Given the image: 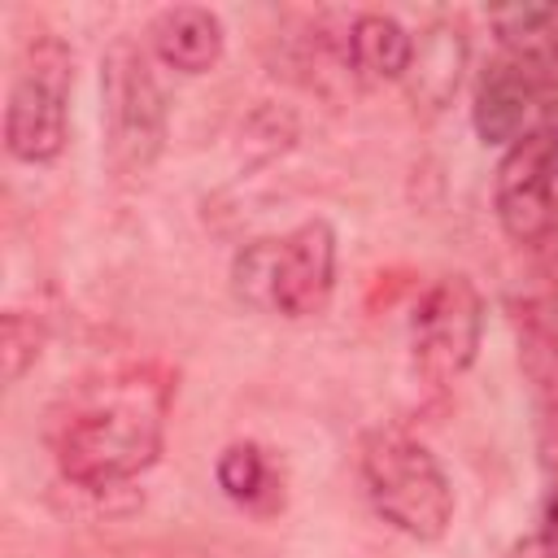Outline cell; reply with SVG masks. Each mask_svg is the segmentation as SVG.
Returning a JSON list of instances; mask_svg holds the SVG:
<instances>
[{
    "mask_svg": "<svg viewBox=\"0 0 558 558\" xmlns=\"http://www.w3.org/2000/svg\"><path fill=\"white\" fill-rule=\"evenodd\" d=\"M545 541L558 545V480H554L549 493H545Z\"/></svg>",
    "mask_w": 558,
    "mask_h": 558,
    "instance_id": "9a60e30c",
    "label": "cell"
},
{
    "mask_svg": "<svg viewBox=\"0 0 558 558\" xmlns=\"http://www.w3.org/2000/svg\"><path fill=\"white\" fill-rule=\"evenodd\" d=\"M484 336V296L466 275H440L414 305L410 349L427 384L449 388L480 353Z\"/></svg>",
    "mask_w": 558,
    "mask_h": 558,
    "instance_id": "8992f818",
    "label": "cell"
},
{
    "mask_svg": "<svg viewBox=\"0 0 558 558\" xmlns=\"http://www.w3.org/2000/svg\"><path fill=\"white\" fill-rule=\"evenodd\" d=\"M344 52H349V65L371 78V83H392V78H405L410 74V61H414V39L410 31L392 17V13H357L349 22V35H344Z\"/></svg>",
    "mask_w": 558,
    "mask_h": 558,
    "instance_id": "8fae6325",
    "label": "cell"
},
{
    "mask_svg": "<svg viewBox=\"0 0 558 558\" xmlns=\"http://www.w3.org/2000/svg\"><path fill=\"white\" fill-rule=\"evenodd\" d=\"M549 157H554V170H558V131H549Z\"/></svg>",
    "mask_w": 558,
    "mask_h": 558,
    "instance_id": "e0dca14e",
    "label": "cell"
},
{
    "mask_svg": "<svg viewBox=\"0 0 558 558\" xmlns=\"http://www.w3.org/2000/svg\"><path fill=\"white\" fill-rule=\"evenodd\" d=\"M148 39H153V52L170 70L205 74V70L218 65L227 31H222V17L214 9H205V4H170V9H161L153 17Z\"/></svg>",
    "mask_w": 558,
    "mask_h": 558,
    "instance_id": "30bf717a",
    "label": "cell"
},
{
    "mask_svg": "<svg viewBox=\"0 0 558 558\" xmlns=\"http://www.w3.org/2000/svg\"><path fill=\"white\" fill-rule=\"evenodd\" d=\"M366 497L410 541H440L453 519V488L436 453L401 427H371L357 449Z\"/></svg>",
    "mask_w": 558,
    "mask_h": 558,
    "instance_id": "7a4b0ae2",
    "label": "cell"
},
{
    "mask_svg": "<svg viewBox=\"0 0 558 558\" xmlns=\"http://www.w3.org/2000/svg\"><path fill=\"white\" fill-rule=\"evenodd\" d=\"M541 87L501 52L480 70L475 96H471V122L484 144H514L527 135V113L536 105Z\"/></svg>",
    "mask_w": 558,
    "mask_h": 558,
    "instance_id": "ba28073f",
    "label": "cell"
},
{
    "mask_svg": "<svg viewBox=\"0 0 558 558\" xmlns=\"http://www.w3.org/2000/svg\"><path fill=\"white\" fill-rule=\"evenodd\" d=\"M170 384L153 366H126L78 388L57 418V466L78 488H113L148 471L161 453Z\"/></svg>",
    "mask_w": 558,
    "mask_h": 558,
    "instance_id": "6da1fadb",
    "label": "cell"
},
{
    "mask_svg": "<svg viewBox=\"0 0 558 558\" xmlns=\"http://www.w3.org/2000/svg\"><path fill=\"white\" fill-rule=\"evenodd\" d=\"M70 48L52 35L31 39L4 105V148L17 161H52L65 148V105H70Z\"/></svg>",
    "mask_w": 558,
    "mask_h": 558,
    "instance_id": "5b68a950",
    "label": "cell"
},
{
    "mask_svg": "<svg viewBox=\"0 0 558 558\" xmlns=\"http://www.w3.org/2000/svg\"><path fill=\"white\" fill-rule=\"evenodd\" d=\"M510 558H558V545H554V541H527V545H519Z\"/></svg>",
    "mask_w": 558,
    "mask_h": 558,
    "instance_id": "2e32d148",
    "label": "cell"
},
{
    "mask_svg": "<svg viewBox=\"0 0 558 558\" xmlns=\"http://www.w3.org/2000/svg\"><path fill=\"white\" fill-rule=\"evenodd\" d=\"M554 174L549 131H527L506 148L493 179V205L514 244H541L554 231Z\"/></svg>",
    "mask_w": 558,
    "mask_h": 558,
    "instance_id": "52a82bcc",
    "label": "cell"
},
{
    "mask_svg": "<svg viewBox=\"0 0 558 558\" xmlns=\"http://www.w3.org/2000/svg\"><path fill=\"white\" fill-rule=\"evenodd\" d=\"M105 148L118 174H144L166 148V100L135 39H113L100 61Z\"/></svg>",
    "mask_w": 558,
    "mask_h": 558,
    "instance_id": "277c9868",
    "label": "cell"
},
{
    "mask_svg": "<svg viewBox=\"0 0 558 558\" xmlns=\"http://www.w3.org/2000/svg\"><path fill=\"white\" fill-rule=\"evenodd\" d=\"M414 65H418V87L414 92H423V96H432V105H440L458 87V65H462V39H458V31L453 35L449 31H436L427 39V48H414L410 70Z\"/></svg>",
    "mask_w": 558,
    "mask_h": 558,
    "instance_id": "4fadbf2b",
    "label": "cell"
},
{
    "mask_svg": "<svg viewBox=\"0 0 558 558\" xmlns=\"http://www.w3.org/2000/svg\"><path fill=\"white\" fill-rule=\"evenodd\" d=\"M501 57L514 61L541 92L558 87V4H510L493 9Z\"/></svg>",
    "mask_w": 558,
    "mask_h": 558,
    "instance_id": "9c48e42d",
    "label": "cell"
},
{
    "mask_svg": "<svg viewBox=\"0 0 558 558\" xmlns=\"http://www.w3.org/2000/svg\"><path fill=\"white\" fill-rule=\"evenodd\" d=\"M231 279L257 310L314 318L336 288V231L323 218H310L279 240H257L235 257Z\"/></svg>",
    "mask_w": 558,
    "mask_h": 558,
    "instance_id": "3957f363",
    "label": "cell"
},
{
    "mask_svg": "<svg viewBox=\"0 0 558 558\" xmlns=\"http://www.w3.org/2000/svg\"><path fill=\"white\" fill-rule=\"evenodd\" d=\"M214 475H218V488H222L231 501H240V506H253V501L266 493V484H270V466H266L262 449L248 445V440L227 445V449L218 453Z\"/></svg>",
    "mask_w": 558,
    "mask_h": 558,
    "instance_id": "7c38bea8",
    "label": "cell"
},
{
    "mask_svg": "<svg viewBox=\"0 0 558 558\" xmlns=\"http://www.w3.org/2000/svg\"><path fill=\"white\" fill-rule=\"evenodd\" d=\"M39 344H44V331L31 314L22 310H9L4 323H0V357H4V384H17L35 357H39Z\"/></svg>",
    "mask_w": 558,
    "mask_h": 558,
    "instance_id": "5bb4252c",
    "label": "cell"
}]
</instances>
